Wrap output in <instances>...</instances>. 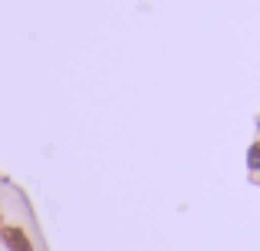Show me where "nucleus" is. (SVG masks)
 <instances>
[{"label":"nucleus","instance_id":"1","mask_svg":"<svg viewBox=\"0 0 260 251\" xmlns=\"http://www.w3.org/2000/svg\"><path fill=\"white\" fill-rule=\"evenodd\" d=\"M0 241H4L7 251H37L33 248V238L26 235V228H20V225H4L0 228Z\"/></svg>","mask_w":260,"mask_h":251},{"label":"nucleus","instance_id":"2","mask_svg":"<svg viewBox=\"0 0 260 251\" xmlns=\"http://www.w3.org/2000/svg\"><path fill=\"white\" fill-rule=\"evenodd\" d=\"M247 169H250V172H257V169H260V139L247 149Z\"/></svg>","mask_w":260,"mask_h":251},{"label":"nucleus","instance_id":"3","mask_svg":"<svg viewBox=\"0 0 260 251\" xmlns=\"http://www.w3.org/2000/svg\"><path fill=\"white\" fill-rule=\"evenodd\" d=\"M0 228H4V208H0Z\"/></svg>","mask_w":260,"mask_h":251}]
</instances>
